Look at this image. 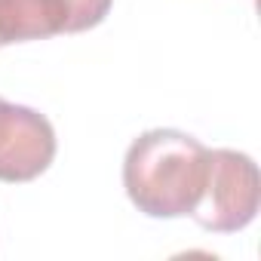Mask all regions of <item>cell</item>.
Returning a JSON list of instances; mask_svg holds the SVG:
<instances>
[{
    "mask_svg": "<svg viewBox=\"0 0 261 261\" xmlns=\"http://www.w3.org/2000/svg\"><path fill=\"white\" fill-rule=\"evenodd\" d=\"M62 7H65V34H77L95 28L108 16L111 0H62Z\"/></svg>",
    "mask_w": 261,
    "mask_h": 261,
    "instance_id": "cell-5",
    "label": "cell"
},
{
    "mask_svg": "<svg viewBox=\"0 0 261 261\" xmlns=\"http://www.w3.org/2000/svg\"><path fill=\"white\" fill-rule=\"evenodd\" d=\"M56 157L53 123L25 105L0 98V181L22 185L49 169Z\"/></svg>",
    "mask_w": 261,
    "mask_h": 261,
    "instance_id": "cell-3",
    "label": "cell"
},
{
    "mask_svg": "<svg viewBox=\"0 0 261 261\" xmlns=\"http://www.w3.org/2000/svg\"><path fill=\"white\" fill-rule=\"evenodd\" d=\"M209 175V148L178 129H151L139 136L123 160V188L151 218L191 215Z\"/></svg>",
    "mask_w": 261,
    "mask_h": 261,
    "instance_id": "cell-1",
    "label": "cell"
},
{
    "mask_svg": "<svg viewBox=\"0 0 261 261\" xmlns=\"http://www.w3.org/2000/svg\"><path fill=\"white\" fill-rule=\"evenodd\" d=\"M0 46H4V43H0Z\"/></svg>",
    "mask_w": 261,
    "mask_h": 261,
    "instance_id": "cell-6",
    "label": "cell"
},
{
    "mask_svg": "<svg viewBox=\"0 0 261 261\" xmlns=\"http://www.w3.org/2000/svg\"><path fill=\"white\" fill-rule=\"evenodd\" d=\"M261 178L258 166L243 151H209V175L197 209L191 212L203 230L237 233L258 215Z\"/></svg>",
    "mask_w": 261,
    "mask_h": 261,
    "instance_id": "cell-2",
    "label": "cell"
},
{
    "mask_svg": "<svg viewBox=\"0 0 261 261\" xmlns=\"http://www.w3.org/2000/svg\"><path fill=\"white\" fill-rule=\"evenodd\" d=\"M65 34L62 0H0V43Z\"/></svg>",
    "mask_w": 261,
    "mask_h": 261,
    "instance_id": "cell-4",
    "label": "cell"
}]
</instances>
